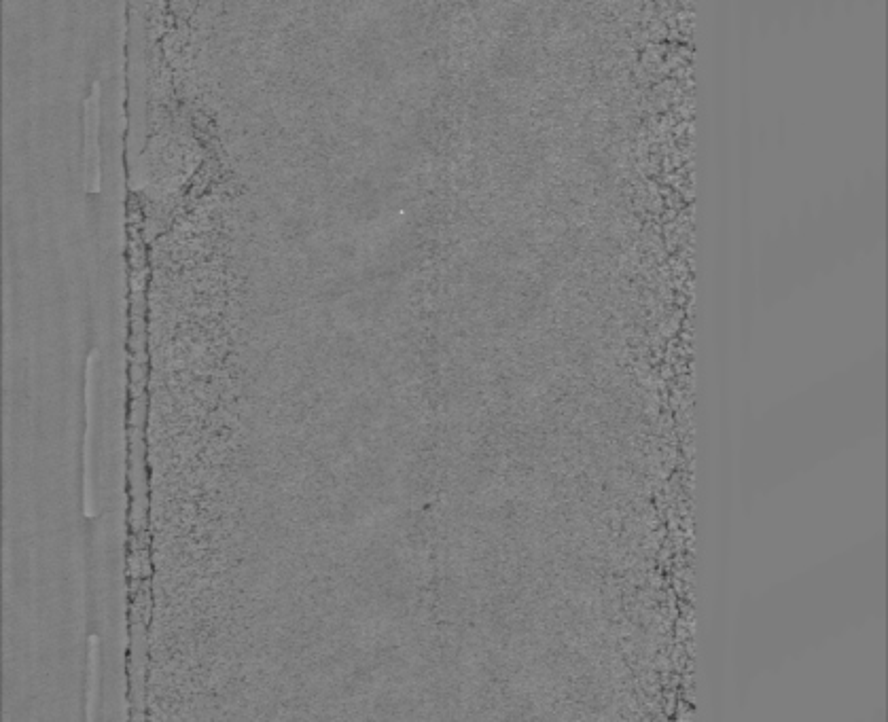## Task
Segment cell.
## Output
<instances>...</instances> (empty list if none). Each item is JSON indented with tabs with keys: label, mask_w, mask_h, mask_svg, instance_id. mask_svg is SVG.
<instances>
[{
	"label": "cell",
	"mask_w": 888,
	"mask_h": 722,
	"mask_svg": "<svg viewBox=\"0 0 888 722\" xmlns=\"http://www.w3.org/2000/svg\"><path fill=\"white\" fill-rule=\"evenodd\" d=\"M98 96L100 89H94L92 102L85 104V174L87 189H100V149H98Z\"/></svg>",
	"instance_id": "1"
}]
</instances>
